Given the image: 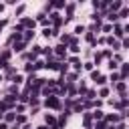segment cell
<instances>
[{
	"label": "cell",
	"instance_id": "7a4b0ae2",
	"mask_svg": "<svg viewBox=\"0 0 129 129\" xmlns=\"http://www.w3.org/2000/svg\"><path fill=\"white\" fill-rule=\"evenodd\" d=\"M38 129H44V127H38Z\"/></svg>",
	"mask_w": 129,
	"mask_h": 129
},
{
	"label": "cell",
	"instance_id": "6da1fadb",
	"mask_svg": "<svg viewBox=\"0 0 129 129\" xmlns=\"http://www.w3.org/2000/svg\"><path fill=\"white\" fill-rule=\"evenodd\" d=\"M46 105H48V107H58V99L50 97V99H46Z\"/></svg>",
	"mask_w": 129,
	"mask_h": 129
}]
</instances>
